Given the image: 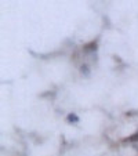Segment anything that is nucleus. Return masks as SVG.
I'll return each mask as SVG.
<instances>
[{"label": "nucleus", "mask_w": 138, "mask_h": 156, "mask_svg": "<svg viewBox=\"0 0 138 156\" xmlns=\"http://www.w3.org/2000/svg\"><path fill=\"white\" fill-rule=\"evenodd\" d=\"M128 141H138V133H135V134H133L130 138H128Z\"/></svg>", "instance_id": "2"}, {"label": "nucleus", "mask_w": 138, "mask_h": 156, "mask_svg": "<svg viewBox=\"0 0 138 156\" xmlns=\"http://www.w3.org/2000/svg\"><path fill=\"white\" fill-rule=\"evenodd\" d=\"M66 119H68V122H72V123H77V122H79V117L76 116V115H68V117H66Z\"/></svg>", "instance_id": "1"}]
</instances>
